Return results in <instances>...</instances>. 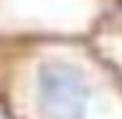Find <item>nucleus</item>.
<instances>
[{
	"mask_svg": "<svg viewBox=\"0 0 122 119\" xmlns=\"http://www.w3.org/2000/svg\"><path fill=\"white\" fill-rule=\"evenodd\" d=\"M33 97L45 119H108L106 86L69 61H42L33 72Z\"/></svg>",
	"mask_w": 122,
	"mask_h": 119,
	"instance_id": "nucleus-1",
	"label": "nucleus"
}]
</instances>
